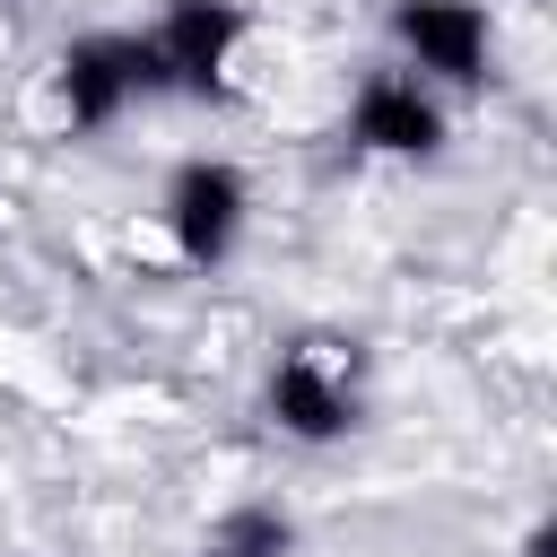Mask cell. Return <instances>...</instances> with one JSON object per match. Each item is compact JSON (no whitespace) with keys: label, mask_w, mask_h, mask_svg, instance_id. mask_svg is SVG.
<instances>
[{"label":"cell","mask_w":557,"mask_h":557,"mask_svg":"<svg viewBox=\"0 0 557 557\" xmlns=\"http://www.w3.org/2000/svg\"><path fill=\"white\" fill-rule=\"evenodd\" d=\"M139 35H148V61H157L165 96L226 104L235 96V61L252 44V17H244V0H165Z\"/></svg>","instance_id":"2"},{"label":"cell","mask_w":557,"mask_h":557,"mask_svg":"<svg viewBox=\"0 0 557 557\" xmlns=\"http://www.w3.org/2000/svg\"><path fill=\"white\" fill-rule=\"evenodd\" d=\"M148 96H165V87H157V61H148V35L139 26H96V35H70L52 52V104H61V122L78 139L113 131Z\"/></svg>","instance_id":"1"},{"label":"cell","mask_w":557,"mask_h":557,"mask_svg":"<svg viewBox=\"0 0 557 557\" xmlns=\"http://www.w3.org/2000/svg\"><path fill=\"white\" fill-rule=\"evenodd\" d=\"M157 226H165L183 270H226L244 226H252V174L235 157H209V148L183 157L165 174V191H157Z\"/></svg>","instance_id":"3"},{"label":"cell","mask_w":557,"mask_h":557,"mask_svg":"<svg viewBox=\"0 0 557 557\" xmlns=\"http://www.w3.org/2000/svg\"><path fill=\"white\" fill-rule=\"evenodd\" d=\"M261 409H270V426L296 435V444H339V435L366 426L357 366H348L331 339H296V348H278L270 374H261Z\"/></svg>","instance_id":"4"},{"label":"cell","mask_w":557,"mask_h":557,"mask_svg":"<svg viewBox=\"0 0 557 557\" xmlns=\"http://www.w3.org/2000/svg\"><path fill=\"white\" fill-rule=\"evenodd\" d=\"M287 513L278 505H235L218 531H209V557H287Z\"/></svg>","instance_id":"7"},{"label":"cell","mask_w":557,"mask_h":557,"mask_svg":"<svg viewBox=\"0 0 557 557\" xmlns=\"http://www.w3.org/2000/svg\"><path fill=\"white\" fill-rule=\"evenodd\" d=\"M348 139H357L366 157L426 165V157H444L453 113H444V96H435L426 78H409V70L392 61V70H366V78H357V96H348Z\"/></svg>","instance_id":"6"},{"label":"cell","mask_w":557,"mask_h":557,"mask_svg":"<svg viewBox=\"0 0 557 557\" xmlns=\"http://www.w3.org/2000/svg\"><path fill=\"white\" fill-rule=\"evenodd\" d=\"M392 44L400 70L444 87H487L496 78V17L487 0H392Z\"/></svg>","instance_id":"5"}]
</instances>
